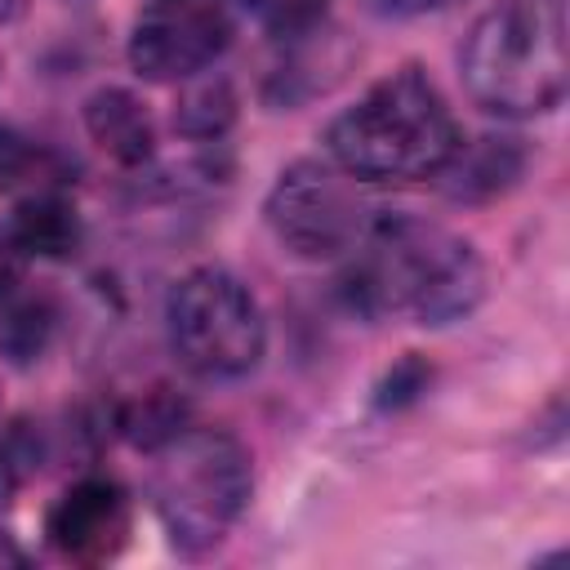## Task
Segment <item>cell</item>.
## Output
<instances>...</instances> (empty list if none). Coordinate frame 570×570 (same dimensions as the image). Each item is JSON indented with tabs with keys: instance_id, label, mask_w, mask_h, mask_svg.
I'll return each mask as SVG.
<instances>
[{
	"instance_id": "7c38bea8",
	"label": "cell",
	"mask_w": 570,
	"mask_h": 570,
	"mask_svg": "<svg viewBox=\"0 0 570 570\" xmlns=\"http://www.w3.org/2000/svg\"><path fill=\"white\" fill-rule=\"evenodd\" d=\"M53 321H58V312H53V303L45 294H27L22 285L9 289L0 298V352L13 365H31L49 347Z\"/></svg>"
},
{
	"instance_id": "d6986e66",
	"label": "cell",
	"mask_w": 570,
	"mask_h": 570,
	"mask_svg": "<svg viewBox=\"0 0 570 570\" xmlns=\"http://www.w3.org/2000/svg\"><path fill=\"white\" fill-rule=\"evenodd\" d=\"M9 490H13V459L0 450V503L9 499Z\"/></svg>"
},
{
	"instance_id": "277c9868",
	"label": "cell",
	"mask_w": 570,
	"mask_h": 570,
	"mask_svg": "<svg viewBox=\"0 0 570 570\" xmlns=\"http://www.w3.org/2000/svg\"><path fill=\"white\" fill-rule=\"evenodd\" d=\"M156 454V512L174 548L191 557L218 548L254 490L249 450L232 432L187 428Z\"/></svg>"
},
{
	"instance_id": "ba28073f",
	"label": "cell",
	"mask_w": 570,
	"mask_h": 570,
	"mask_svg": "<svg viewBox=\"0 0 570 570\" xmlns=\"http://www.w3.org/2000/svg\"><path fill=\"white\" fill-rule=\"evenodd\" d=\"M45 534L58 557L76 566L111 561L129 539V499L107 476H85L49 508Z\"/></svg>"
},
{
	"instance_id": "9a60e30c",
	"label": "cell",
	"mask_w": 570,
	"mask_h": 570,
	"mask_svg": "<svg viewBox=\"0 0 570 570\" xmlns=\"http://www.w3.org/2000/svg\"><path fill=\"white\" fill-rule=\"evenodd\" d=\"M249 4L263 18V27L276 36H307L325 13V0H249Z\"/></svg>"
},
{
	"instance_id": "7a4b0ae2",
	"label": "cell",
	"mask_w": 570,
	"mask_h": 570,
	"mask_svg": "<svg viewBox=\"0 0 570 570\" xmlns=\"http://www.w3.org/2000/svg\"><path fill=\"white\" fill-rule=\"evenodd\" d=\"M459 142L463 134L441 89L419 67H401L383 76L325 129L330 160L356 183L436 178L459 151Z\"/></svg>"
},
{
	"instance_id": "30bf717a",
	"label": "cell",
	"mask_w": 570,
	"mask_h": 570,
	"mask_svg": "<svg viewBox=\"0 0 570 570\" xmlns=\"http://www.w3.org/2000/svg\"><path fill=\"white\" fill-rule=\"evenodd\" d=\"M9 236L27 258H67L80 245V218L62 196H27L13 209Z\"/></svg>"
},
{
	"instance_id": "2e32d148",
	"label": "cell",
	"mask_w": 570,
	"mask_h": 570,
	"mask_svg": "<svg viewBox=\"0 0 570 570\" xmlns=\"http://www.w3.org/2000/svg\"><path fill=\"white\" fill-rule=\"evenodd\" d=\"M428 379H432V370L423 365V361H401L392 374H387V383H383V396H379V405H405V401H414L423 387H428Z\"/></svg>"
},
{
	"instance_id": "8fae6325",
	"label": "cell",
	"mask_w": 570,
	"mask_h": 570,
	"mask_svg": "<svg viewBox=\"0 0 570 570\" xmlns=\"http://www.w3.org/2000/svg\"><path fill=\"white\" fill-rule=\"evenodd\" d=\"M450 174V196L454 200H481V196H494L503 191L517 174H521V151L508 142V138H481L476 147H463L450 156V165L441 169Z\"/></svg>"
},
{
	"instance_id": "52a82bcc",
	"label": "cell",
	"mask_w": 570,
	"mask_h": 570,
	"mask_svg": "<svg viewBox=\"0 0 570 570\" xmlns=\"http://www.w3.org/2000/svg\"><path fill=\"white\" fill-rule=\"evenodd\" d=\"M232 40V22L205 0H165L147 9L129 36V62L147 80H191Z\"/></svg>"
},
{
	"instance_id": "3957f363",
	"label": "cell",
	"mask_w": 570,
	"mask_h": 570,
	"mask_svg": "<svg viewBox=\"0 0 570 570\" xmlns=\"http://www.w3.org/2000/svg\"><path fill=\"white\" fill-rule=\"evenodd\" d=\"M459 71L476 107L494 116H543L570 89V45L561 0H499L459 49Z\"/></svg>"
},
{
	"instance_id": "5bb4252c",
	"label": "cell",
	"mask_w": 570,
	"mask_h": 570,
	"mask_svg": "<svg viewBox=\"0 0 570 570\" xmlns=\"http://www.w3.org/2000/svg\"><path fill=\"white\" fill-rule=\"evenodd\" d=\"M120 432L138 445V450H160V445H169L178 432H187V405L178 401V396H169V392H142L138 401H129V405H120Z\"/></svg>"
},
{
	"instance_id": "5b68a950",
	"label": "cell",
	"mask_w": 570,
	"mask_h": 570,
	"mask_svg": "<svg viewBox=\"0 0 570 570\" xmlns=\"http://www.w3.org/2000/svg\"><path fill=\"white\" fill-rule=\"evenodd\" d=\"M174 356L205 379H240L263 361L267 325L254 294L223 267H196L169 289Z\"/></svg>"
},
{
	"instance_id": "e0dca14e",
	"label": "cell",
	"mask_w": 570,
	"mask_h": 570,
	"mask_svg": "<svg viewBox=\"0 0 570 570\" xmlns=\"http://www.w3.org/2000/svg\"><path fill=\"white\" fill-rule=\"evenodd\" d=\"M27 160H31V151H27V142L18 138V134H9V129H0V187H9L22 169H27Z\"/></svg>"
},
{
	"instance_id": "4fadbf2b",
	"label": "cell",
	"mask_w": 570,
	"mask_h": 570,
	"mask_svg": "<svg viewBox=\"0 0 570 570\" xmlns=\"http://www.w3.org/2000/svg\"><path fill=\"white\" fill-rule=\"evenodd\" d=\"M236 120V89L223 76L191 80L174 102V129L187 138H218Z\"/></svg>"
},
{
	"instance_id": "6da1fadb",
	"label": "cell",
	"mask_w": 570,
	"mask_h": 570,
	"mask_svg": "<svg viewBox=\"0 0 570 570\" xmlns=\"http://www.w3.org/2000/svg\"><path fill=\"white\" fill-rule=\"evenodd\" d=\"M343 285L347 298L370 316L401 312L419 325H450L481 303L485 267L450 227L396 214L365 227L356 267Z\"/></svg>"
},
{
	"instance_id": "8992f818",
	"label": "cell",
	"mask_w": 570,
	"mask_h": 570,
	"mask_svg": "<svg viewBox=\"0 0 570 570\" xmlns=\"http://www.w3.org/2000/svg\"><path fill=\"white\" fill-rule=\"evenodd\" d=\"M267 227L294 258H307V263L343 258L365 236L356 191L334 165H321V160H294L272 183Z\"/></svg>"
},
{
	"instance_id": "9c48e42d",
	"label": "cell",
	"mask_w": 570,
	"mask_h": 570,
	"mask_svg": "<svg viewBox=\"0 0 570 570\" xmlns=\"http://www.w3.org/2000/svg\"><path fill=\"white\" fill-rule=\"evenodd\" d=\"M85 129L94 138V147L102 156H111L116 165H142L156 151V129L147 107L129 94V89H94L85 98Z\"/></svg>"
},
{
	"instance_id": "ac0fdd59",
	"label": "cell",
	"mask_w": 570,
	"mask_h": 570,
	"mask_svg": "<svg viewBox=\"0 0 570 570\" xmlns=\"http://www.w3.org/2000/svg\"><path fill=\"white\" fill-rule=\"evenodd\" d=\"M22 258H27V254L18 249V240H13L9 232H0V298L22 285Z\"/></svg>"
}]
</instances>
